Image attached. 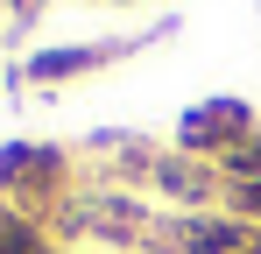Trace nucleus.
<instances>
[{"label": "nucleus", "mask_w": 261, "mask_h": 254, "mask_svg": "<svg viewBox=\"0 0 261 254\" xmlns=\"http://www.w3.org/2000/svg\"><path fill=\"white\" fill-rule=\"evenodd\" d=\"M191 254H240L233 226H191Z\"/></svg>", "instance_id": "obj_1"}]
</instances>
